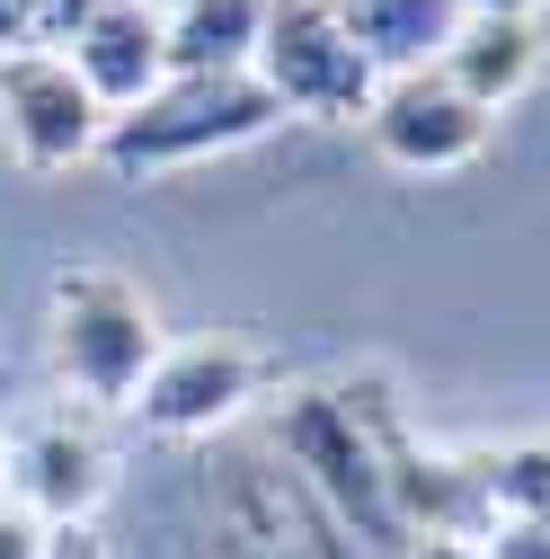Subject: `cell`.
<instances>
[{
    "mask_svg": "<svg viewBox=\"0 0 550 559\" xmlns=\"http://www.w3.org/2000/svg\"><path fill=\"white\" fill-rule=\"evenodd\" d=\"M160 311L152 294L133 285V275L81 258V266H62L53 275V373L72 400L89 408H133V391L152 382L160 365Z\"/></svg>",
    "mask_w": 550,
    "mask_h": 559,
    "instance_id": "cell-3",
    "label": "cell"
},
{
    "mask_svg": "<svg viewBox=\"0 0 550 559\" xmlns=\"http://www.w3.org/2000/svg\"><path fill=\"white\" fill-rule=\"evenodd\" d=\"M275 124H285V107H275V90L258 72H169L143 107L107 116L98 160L116 178H152V169H187L204 152H240Z\"/></svg>",
    "mask_w": 550,
    "mask_h": 559,
    "instance_id": "cell-2",
    "label": "cell"
},
{
    "mask_svg": "<svg viewBox=\"0 0 550 559\" xmlns=\"http://www.w3.org/2000/svg\"><path fill=\"white\" fill-rule=\"evenodd\" d=\"M36 559H116V550H107L89 524H62V533H45V550H36Z\"/></svg>",
    "mask_w": 550,
    "mask_h": 559,
    "instance_id": "cell-17",
    "label": "cell"
},
{
    "mask_svg": "<svg viewBox=\"0 0 550 559\" xmlns=\"http://www.w3.org/2000/svg\"><path fill=\"white\" fill-rule=\"evenodd\" d=\"M36 550H45V524L19 498H0V559H36Z\"/></svg>",
    "mask_w": 550,
    "mask_h": 559,
    "instance_id": "cell-16",
    "label": "cell"
},
{
    "mask_svg": "<svg viewBox=\"0 0 550 559\" xmlns=\"http://www.w3.org/2000/svg\"><path fill=\"white\" fill-rule=\"evenodd\" d=\"M399 444V417L382 400H364L356 382L347 391H294L275 408V453L302 471V498L328 515V524H364L382 550H408L399 515H391V471L382 453Z\"/></svg>",
    "mask_w": 550,
    "mask_h": 559,
    "instance_id": "cell-1",
    "label": "cell"
},
{
    "mask_svg": "<svg viewBox=\"0 0 550 559\" xmlns=\"http://www.w3.org/2000/svg\"><path fill=\"white\" fill-rule=\"evenodd\" d=\"M266 36V0H178L169 10V72H249Z\"/></svg>",
    "mask_w": 550,
    "mask_h": 559,
    "instance_id": "cell-12",
    "label": "cell"
},
{
    "mask_svg": "<svg viewBox=\"0 0 550 559\" xmlns=\"http://www.w3.org/2000/svg\"><path fill=\"white\" fill-rule=\"evenodd\" d=\"M98 10H116V0H36V45H53V53H62V45H72Z\"/></svg>",
    "mask_w": 550,
    "mask_h": 559,
    "instance_id": "cell-14",
    "label": "cell"
},
{
    "mask_svg": "<svg viewBox=\"0 0 550 559\" xmlns=\"http://www.w3.org/2000/svg\"><path fill=\"white\" fill-rule=\"evenodd\" d=\"M399 559H479V542H462V533H418Z\"/></svg>",
    "mask_w": 550,
    "mask_h": 559,
    "instance_id": "cell-19",
    "label": "cell"
},
{
    "mask_svg": "<svg viewBox=\"0 0 550 559\" xmlns=\"http://www.w3.org/2000/svg\"><path fill=\"white\" fill-rule=\"evenodd\" d=\"M98 143H107V107L72 72V53L27 45L0 62V152L19 169H36V178L81 169V160H98Z\"/></svg>",
    "mask_w": 550,
    "mask_h": 559,
    "instance_id": "cell-5",
    "label": "cell"
},
{
    "mask_svg": "<svg viewBox=\"0 0 550 559\" xmlns=\"http://www.w3.org/2000/svg\"><path fill=\"white\" fill-rule=\"evenodd\" d=\"M364 133H373V152H382L391 169L435 178V169L479 160V143H489V107H470L444 72H399V81H382Z\"/></svg>",
    "mask_w": 550,
    "mask_h": 559,
    "instance_id": "cell-7",
    "label": "cell"
},
{
    "mask_svg": "<svg viewBox=\"0 0 550 559\" xmlns=\"http://www.w3.org/2000/svg\"><path fill=\"white\" fill-rule=\"evenodd\" d=\"M0 471H10V453H0Z\"/></svg>",
    "mask_w": 550,
    "mask_h": 559,
    "instance_id": "cell-22",
    "label": "cell"
},
{
    "mask_svg": "<svg viewBox=\"0 0 550 559\" xmlns=\"http://www.w3.org/2000/svg\"><path fill=\"white\" fill-rule=\"evenodd\" d=\"M143 10H160V19H169V10H178V0H143Z\"/></svg>",
    "mask_w": 550,
    "mask_h": 559,
    "instance_id": "cell-21",
    "label": "cell"
},
{
    "mask_svg": "<svg viewBox=\"0 0 550 559\" xmlns=\"http://www.w3.org/2000/svg\"><path fill=\"white\" fill-rule=\"evenodd\" d=\"M479 471H489V515L498 524H550V436L541 444H506Z\"/></svg>",
    "mask_w": 550,
    "mask_h": 559,
    "instance_id": "cell-13",
    "label": "cell"
},
{
    "mask_svg": "<svg viewBox=\"0 0 550 559\" xmlns=\"http://www.w3.org/2000/svg\"><path fill=\"white\" fill-rule=\"evenodd\" d=\"M62 53H72V72L89 81V98L107 116H124V107H143L169 81V19L143 10V0H116V10H98Z\"/></svg>",
    "mask_w": 550,
    "mask_h": 559,
    "instance_id": "cell-9",
    "label": "cell"
},
{
    "mask_svg": "<svg viewBox=\"0 0 550 559\" xmlns=\"http://www.w3.org/2000/svg\"><path fill=\"white\" fill-rule=\"evenodd\" d=\"M249 72L275 90L285 116H311V124H364L382 98V72L337 27V0H266V36Z\"/></svg>",
    "mask_w": 550,
    "mask_h": 559,
    "instance_id": "cell-4",
    "label": "cell"
},
{
    "mask_svg": "<svg viewBox=\"0 0 550 559\" xmlns=\"http://www.w3.org/2000/svg\"><path fill=\"white\" fill-rule=\"evenodd\" d=\"M36 45V0H0V62Z\"/></svg>",
    "mask_w": 550,
    "mask_h": 559,
    "instance_id": "cell-18",
    "label": "cell"
},
{
    "mask_svg": "<svg viewBox=\"0 0 550 559\" xmlns=\"http://www.w3.org/2000/svg\"><path fill=\"white\" fill-rule=\"evenodd\" d=\"M0 479H10V498H19L45 533H62V524H89V515H98L116 462H107V444H98L89 417L53 408V417H36V427L10 444V471H0Z\"/></svg>",
    "mask_w": 550,
    "mask_h": 559,
    "instance_id": "cell-8",
    "label": "cell"
},
{
    "mask_svg": "<svg viewBox=\"0 0 550 559\" xmlns=\"http://www.w3.org/2000/svg\"><path fill=\"white\" fill-rule=\"evenodd\" d=\"M337 27L356 36V53L382 81H399V72H435L444 62L462 0H337Z\"/></svg>",
    "mask_w": 550,
    "mask_h": 559,
    "instance_id": "cell-11",
    "label": "cell"
},
{
    "mask_svg": "<svg viewBox=\"0 0 550 559\" xmlns=\"http://www.w3.org/2000/svg\"><path fill=\"white\" fill-rule=\"evenodd\" d=\"M479 559H550V524H489Z\"/></svg>",
    "mask_w": 550,
    "mask_h": 559,
    "instance_id": "cell-15",
    "label": "cell"
},
{
    "mask_svg": "<svg viewBox=\"0 0 550 559\" xmlns=\"http://www.w3.org/2000/svg\"><path fill=\"white\" fill-rule=\"evenodd\" d=\"M435 72H444L470 107L498 116V107H515V98L541 81V27H533V19H462Z\"/></svg>",
    "mask_w": 550,
    "mask_h": 559,
    "instance_id": "cell-10",
    "label": "cell"
},
{
    "mask_svg": "<svg viewBox=\"0 0 550 559\" xmlns=\"http://www.w3.org/2000/svg\"><path fill=\"white\" fill-rule=\"evenodd\" d=\"M541 0H462V19H533Z\"/></svg>",
    "mask_w": 550,
    "mask_h": 559,
    "instance_id": "cell-20",
    "label": "cell"
},
{
    "mask_svg": "<svg viewBox=\"0 0 550 559\" xmlns=\"http://www.w3.org/2000/svg\"><path fill=\"white\" fill-rule=\"evenodd\" d=\"M258 400V356L240 337H187V346H160L152 382L133 391V417L152 436H223L231 417Z\"/></svg>",
    "mask_w": 550,
    "mask_h": 559,
    "instance_id": "cell-6",
    "label": "cell"
}]
</instances>
